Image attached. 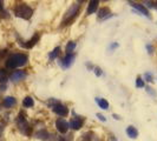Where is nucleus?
I'll use <instances>...</instances> for the list:
<instances>
[{"label":"nucleus","instance_id":"f257e3e1","mask_svg":"<svg viewBox=\"0 0 157 141\" xmlns=\"http://www.w3.org/2000/svg\"><path fill=\"white\" fill-rule=\"evenodd\" d=\"M27 63V55L21 54V53H17L12 54L6 61V67L7 68H17V67H21Z\"/></svg>","mask_w":157,"mask_h":141},{"label":"nucleus","instance_id":"f03ea898","mask_svg":"<svg viewBox=\"0 0 157 141\" xmlns=\"http://www.w3.org/2000/svg\"><path fill=\"white\" fill-rule=\"evenodd\" d=\"M78 11H79V5H78V4H73V5H71L70 7H69V9L66 11L65 16H64L63 21H62V25H64V26L70 25V24L75 20V18L77 16V14H78Z\"/></svg>","mask_w":157,"mask_h":141},{"label":"nucleus","instance_id":"7ed1b4c3","mask_svg":"<svg viewBox=\"0 0 157 141\" xmlns=\"http://www.w3.org/2000/svg\"><path fill=\"white\" fill-rule=\"evenodd\" d=\"M14 14L17 16H19V18H21V19L29 20L32 16V14H33V9L30 6L25 5V4H20V5L16 6V8H14Z\"/></svg>","mask_w":157,"mask_h":141},{"label":"nucleus","instance_id":"20e7f679","mask_svg":"<svg viewBox=\"0 0 157 141\" xmlns=\"http://www.w3.org/2000/svg\"><path fill=\"white\" fill-rule=\"evenodd\" d=\"M17 124H18V127H19L20 132L23 134H26V135H30L31 134V127L27 124V121H26L25 117L23 115V113L19 114V117L17 119Z\"/></svg>","mask_w":157,"mask_h":141},{"label":"nucleus","instance_id":"39448f33","mask_svg":"<svg viewBox=\"0 0 157 141\" xmlns=\"http://www.w3.org/2000/svg\"><path fill=\"white\" fill-rule=\"evenodd\" d=\"M52 110L55 113H57L58 115H60V117H66L67 114H69V108L63 105V103H59V102H56L55 105L52 106Z\"/></svg>","mask_w":157,"mask_h":141},{"label":"nucleus","instance_id":"423d86ee","mask_svg":"<svg viewBox=\"0 0 157 141\" xmlns=\"http://www.w3.org/2000/svg\"><path fill=\"white\" fill-rule=\"evenodd\" d=\"M56 127H57V129L62 134H65L69 131L70 125L67 124V121H66L65 119H62V118H60V119H58V120L56 121Z\"/></svg>","mask_w":157,"mask_h":141},{"label":"nucleus","instance_id":"0eeeda50","mask_svg":"<svg viewBox=\"0 0 157 141\" xmlns=\"http://www.w3.org/2000/svg\"><path fill=\"white\" fill-rule=\"evenodd\" d=\"M73 60H75V54H73V53H71V54H66L63 59H62V61H60V66H62L63 68H69L71 65L73 63Z\"/></svg>","mask_w":157,"mask_h":141},{"label":"nucleus","instance_id":"6e6552de","mask_svg":"<svg viewBox=\"0 0 157 141\" xmlns=\"http://www.w3.org/2000/svg\"><path fill=\"white\" fill-rule=\"evenodd\" d=\"M39 39H40V34L39 33H36L29 41H25V44H21V46L25 47V48H32V47L39 41Z\"/></svg>","mask_w":157,"mask_h":141},{"label":"nucleus","instance_id":"1a4fd4ad","mask_svg":"<svg viewBox=\"0 0 157 141\" xmlns=\"http://www.w3.org/2000/svg\"><path fill=\"white\" fill-rule=\"evenodd\" d=\"M98 4H99V0H91V1L89 2V6H87V9H86L87 16L92 14V13H94V12L97 11V8H98Z\"/></svg>","mask_w":157,"mask_h":141},{"label":"nucleus","instance_id":"9d476101","mask_svg":"<svg viewBox=\"0 0 157 141\" xmlns=\"http://www.w3.org/2000/svg\"><path fill=\"white\" fill-rule=\"evenodd\" d=\"M82 125H83V120H82L79 117L73 118V119L70 121V127L72 128V129H75V131H78L79 128L82 127Z\"/></svg>","mask_w":157,"mask_h":141},{"label":"nucleus","instance_id":"9b49d317","mask_svg":"<svg viewBox=\"0 0 157 141\" xmlns=\"http://www.w3.org/2000/svg\"><path fill=\"white\" fill-rule=\"evenodd\" d=\"M25 77H26L25 72H23V70H14V72L11 74V80H12V81H20V80H23Z\"/></svg>","mask_w":157,"mask_h":141},{"label":"nucleus","instance_id":"f8f14e48","mask_svg":"<svg viewBox=\"0 0 157 141\" xmlns=\"http://www.w3.org/2000/svg\"><path fill=\"white\" fill-rule=\"evenodd\" d=\"M130 5H131L134 8H136L138 12H141L142 14H144L145 16H150L149 11H148V8L145 7V6H143V5H141V4H135V2H131Z\"/></svg>","mask_w":157,"mask_h":141},{"label":"nucleus","instance_id":"ddd939ff","mask_svg":"<svg viewBox=\"0 0 157 141\" xmlns=\"http://www.w3.org/2000/svg\"><path fill=\"white\" fill-rule=\"evenodd\" d=\"M111 16L110 8L108 7H101V9L98 11V19H106Z\"/></svg>","mask_w":157,"mask_h":141},{"label":"nucleus","instance_id":"4468645a","mask_svg":"<svg viewBox=\"0 0 157 141\" xmlns=\"http://www.w3.org/2000/svg\"><path fill=\"white\" fill-rule=\"evenodd\" d=\"M126 134L129 135V138H131V139H136V138H137V135H138V131L135 128L134 126H129V127L126 128Z\"/></svg>","mask_w":157,"mask_h":141},{"label":"nucleus","instance_id":"2eb2a0df","mask_svg":"<svg viewBox=\"0 0 157 141\" xmlns=\"http://www.w3.org/2000/svg\"><path fill=\"white\" fill-rule=\"evenodd\" d=\"M16 99L13 98V96H6L5 99H4V102H2V105L5 106V107H7V108H10V107H12V106H14L16 105Z\"/></svg>","mask_w":157,"mask_h":141},{"label":"nucleus","instance_id":"dca6fc26","mask_svg":"<svg viewBox=\"0 0 157 141\" xmlns=\"http://www.w3.org/2000/svg\"><path fill=\"white\" fill-rule=\"evenodd\" d=\"M96 102H97V105L102 108V110H108L109 108V102L106 101L105 99H102V98H97L96 99Z\"/></svg>","mask_w":157,"mask_h":141},{"label":"nucleus","instance_id":"f3484780","mask_svg":"<svg viewBox=\"0 0 157 141\" xmlns=\"http://www.w3.org/2000/svg\"><path fill=\"white\" fill-rule=\"evenodd\" d=\"M76 46H77V44H76L75 41H69V42H67V45H66V48H65L66 54H71V53L75 51Z\"/></svg>","mask_w":157,"mask_h":141},{"label":"nucleus","instance_id":"a211bd4d","mask_svg":"<svg viewBox=\"0 0 157 141\" xmlns=\"http://www.w3.org/2000/svg\"><path fill=\"white\" fill-rule=\"evenodd\" d=\"M23 105H24V107L30 108V107H32V106L34 105V101H33V99H32L31 96H26L23 100Z\"/></svg>","mask_w":157,"mask_h":141},{"label":"nucleus","instance_id":"6ab92c4d","mask_svg":"<svg viewBox=\"0 0 157 141\" xmlns=\"http://www.w3.org/2000/svg\"><path fill=\"white\" fill-rule=\"evenodd\" d=\"M59 52H60V47H56L52 52H50V54H48V59H50L51 61H52V60H55L56 58L58 56V54H59Z\"/></svg>","mask_w":157,"mask_h":141},{"label":"nucleus","instance_id":"aec40b11","mask_svg":"<svg viewBox=\"0 0 157 141\" xmlns=\"http://www.w3.org/2000/svg\"><path fill=\"white\" fill-rule=\"evenodd\" d=\"M6 81V72L4 70H0V84Z\"/></svg>","mask_w":157,"mask_h":141},{"label":"nucleus","instance_id":"412c9836","mask_svg":"<svg viewBox=\"0 0 157 141\" xmlns=\"http://www.w3.org/2000/svg\"><path fill=\"white\" fill-rule=\"evenodd\" d=\"M136 86L137 87H144V82H143V80H142L140 77L136 79Z\"/></svg>","mask_w":157,"mask_h":141},{"label":"nucleus","instance_id":"4be33fe9","mask_svg":"<svg viewBox=\"0 0 157 141\" xmlns=\"http://www.w3.org/2000/svg\"><path fill=\"white\" fill-rule=\"evenodd\" d=\"M94 73H96L97 77H101L102 75V70L99 67H94Z\"/></svg>","mask_w":157,"mask_h":141},{"label":"nucleus","instance_id":"5701e85b","mask_svg":"<svg viewBox=\"0 0 157 141\" xmlns=\"http://www.w3.org/2000/svg\"><path fill=\"white\" fill-rule=\"evenodd\" d=\"M71 139H72L71 135H67V136H62L59 141H71Z\"/></svg>","mask_w":157,"mask_h":141},{"label":"nucleus","instance_id":"b1692460","mask_svg":"<svg viewBox=\"0 0 157 141\" xmlns=\"http://www.w3.org/2000/svg\"><path fill=\"white\" fill-rule=\"evenodd\" d=\"M147 51L149 52L150 54H152L154 53V47L151 46V45H147Z\"/></svg>","mask_w":157,"mask_h":141},{"label":"nucleus","instance_id":"393cba45","mask_svg":"<svg viewBox=\"0 0 157 141\" xmlns=\"http://www.w3.org/2000/svg\"><path fill=\"white\" fill-rule=\"evenodd\" d=\"M145 79H147L148 81H152V77H151L150 73H147V74H145Z\"/></svg>","mask_w":157,"mask_h":141},{"label":"nucleus","instance_id":"a878e982","mask_svg":"<svg viewBox=\"0 0 157 141\" xmlns=\"http://www.w3.org/2000/svg\"><path fill=\"white\" fill-rule=\"evenodd\" d=\"M0 13H4V2H2V0H0Z\"/></svg>","mask_w":157,"mask_h":141},{"label":"nucleus","instance_id":"bb28decb","mask_svg":"<svg viewBox=\"0 0 157 141\" xmlns=\"http://www.w3.org/2000/svg\"><path fill=\"white\" fill-rule=\"evenodd\" d=\"M97 117L99 118V119H101V120H102V121H106V119H105V118L103 117L102 114H99V113H98V114H97Z\"/></svg>","mask_w":157,"mask_h":141},{"label":"nucleus","instance_id":"cd10ccee","mask_svg":"<svg viewBox=\"0 0 157 141\" xmlns=\"http://www.w3.org/2000/svg\"><path fill=\"white\" fill-rule=\"evenodd\" d=\"M147 91H148V92H150V93L152 94V95H155V93L152 92V88H151V87H148V88H147Z\"/></svg>","mask_w":157,"mask_h":141},{"label":"nucleus","instance_id":"c85d7f7f","mask_svg":"<svg viewBox=\"0 0 157 141\" xmlns=\"http://www.w3.org/2000/svg\"><path fill=\"white\" fill-rule=\"evenodd\" d=\"M116 47H118V44H112V45L110 46V48L112 49V48H116Z\"/></svg>","mask_w":157,"mask_h":141},{"label":"nucleus","instance_id":"c756f323","mask_svg":"<svg viewBox=\"0 0 157 141\" xmlns=\"http://www.w3.org/2000/svg\"><path fill=\"white\" fill-rule=\"evenodd\" d=\"M113 118H115V119H116V120H119V117H118L117 114H113Z\"/></svg>","mask_w":157,"mask_h":141},{"label":"nucleus","instance_id":"7c9ffc66","mask_svg":"<svg viewBox=\"0 0 157 141\" xmlns=\"http://www.w3.org/2000/svg\"><path fill=\"white\" fill-rule=\"evenodd\" d=\"M1 132H2V127H0V134H1Z\"/></svg>","mask_w":157,"mask_h":141},{"label":"nucleus","instance_id":"2f4dec72","mask_svg":"<svg viewBox=\"0 0 157 141\" xmlns=\"http://www.w3.org/2000/svg\"><path fill=\"white\" fill-rule=\"evenodd\" d=\"M156 5H157V4H156ZM156 7H157V6H156Z\"/></svg>","mask_w":157,"mask_h":141}]
</instances>
